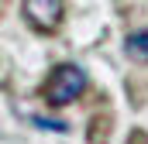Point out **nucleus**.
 Listing matches in <instances>:
<instances>
[{"mask_svg":"<svg viewBox=\"0 0 148 144\" xmlns=\"http://www.w3.org/2000/svg\"><path fill=\"white\" fill-rule=\"evenodd\" d=\"M83 89H86V72L79 69V65H59L48 75V82H45L41 93H45V100L52 107H66V103H73Z\"/></svg>","mask_w":148,"mask_h":144,"instance_id":"1","label":"nucleus"},{"mask_svg":"<svg viewBox=\"0 0 148 144\" xmlns=\"http://www.w3.org/2000/svg\"><path fill=\"white\" fill-rule=\"evenodd\" d=\"M124 52H127L131 58H138V62H148V31L131 35V38H127V45H124Z\"/></svg>","mask_w":148,"mask_h":144,"instance_id":"3","label":"nucleus"},{"mask_svg":"<svg viewBox=\"0 0 148 144\" xmlns=\"http://www.w3.org/2000/svg\"><path fill=\"white\" fill-rule=\"evenodd\" d=\"M62 14H66L62 0H24V17L38 31H55L62 24Z\"/></svg>","mask_w":148,"mask_h":144,"instance_id":"2","label":"nucleus"},{"mask_svg":"<svg viewBox=\"0 0 148 144\" xmlns=\"http://www.w3.org/2000/svg\"><path fill=\"white\" fill-rule=\"evenodd\" d=\"M38 127H52V130H66V124H59V120H35Z\"/></svg>","mask_w":148,"mask_h":144,"instance_id":"4","label":"nucleus"}]
</instances>
